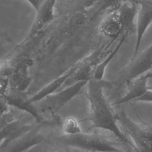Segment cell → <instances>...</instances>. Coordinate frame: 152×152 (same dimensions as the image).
Returning a JSON list of instances; mask_svg holds the SVG:
<instances>
[{
	"mask_svg": "<svg viewBox=\"0 0 152 152\" xmlns=\"http://www.w3.org/2000/svg\"><path fill=\"white\" fill-rule=\"evenodd\" d=\"M62 123L57 116L37 122L29 131L1 149V152H25L51 141L59 135V131H62Z\"/></svg>",
	"mask_w": 152,
	"mask_h": 152,
	"instance_id": "obj_3",
	"label": "cell"
},
{
	"mask_svg": "<svg viewBox=\"0 0 152 152\" xmlns=\"http://www.w3.org/2000/svg\"><path fill=\"white\" fill-rule=\"evenodd\" d=\"M136 102L152 103V90L149 89L144 95L138 99Z\"/></svg>",
	"mask_w": 152,
	"mask_h": 152,
	"instance_id": "obj_13",
	"label": "cell"
},
{
	"mask_svg": "<svg viewBox=\"0 0 152 152\" xmlns=\"http://www.w3.org/2000/svg\"><path fill=\"white\" fill-rule=\"evenodd\" d=\"M101 0H87L84 4V8L85 9L93 7Z\"/></svg>",
	"mask_w": 152,
	"mask_h": 152,
	"instance_id": "obj_15",
	"label": "cell"
},
{
	"mask_svg": "<svg viewBox=\"0 0 152 152\" xmlns=\"http://www.w3.org/2000/svg\"><path fill=\"white\" fill-rule=\"evenodd\" d=\"M57 0H45L36 12L35 17L28 34L17 49L24 46L34 39L45 28L54 20L55 18V5Z\"/></svg>",
	"mask_w": 152,
	"mask_h": 152,
	"instance_id": "obj_7",
	"label": "cell"
},
{
	"mask_svg": "<svg viewBox=\"0 0 152 152\" xmlns=\"http://www.w3.org/2000/svg\"><path fill=\"white\" fill-rule=\"evenodd\" d=\"M33 7L36 12L38 10L45 0H26Z\"/></svg>",
	"mask_w": 152,
	"mask_h": 152,
	"instance_id": "obj_14",
	"label": "cell"
},
{
	"mask_svg": "<svg viewBox=\"0 0 152 152\" xmlns=\"http://www.w3.org/2000/svg\"><path fill=\"white\" fill-rule=\"evenodd\" d=\"M152 78V72L149 71L129 81L126 86L127 88L126 94L113 104L120 105L133 101L136 102L150 89L148 82Z\"/></svg>",
	"mask_w": 152,
	"mask_h": 152,
	"instance_id": "obj_9",
	"label": "cell"
},
{
	"mask_svg": "<svg viewBox=\"0 0 152 152\" xmlns=\"http://www.w3.org/2000/svg\"><path fill=\"white\" fill-rule=\"evenodd\" d=\"M152 68V43L132 58L110 84L117 88L126 86L129 81L148 73Z\"/></svg>",
	"mask_w": 152,
	"mask_h": 152,
	"instance_id": "obj_6",
	"label": "cell"
},
{
	"mask_svg": "<svg viewBox=\"0 0 152 152\" xmlns=\"http://www.w3.org/2000/svg\"><path fill=\"white\" fill-rule=\"evenodd\" d=\"M62 128L64 134H76L82 132L79 123L74 117L67 118L62 121Z\"/></svg>",
	"mask_w": 152,
	"mask_h": 152,
	"instance_id": "obj_11",
	"label": "cell"
},
{
	"mask_svg": "<svg viewBox=\"0 0 152 152\" xmlns=\"http://www.w3.org/2000/svg\"><path fill=\"white\" fill-rule=\"evenodd\" d=\"M116 116L120 129L132 143L135 152H152V120L137 123L124 111L117 113Z\"/></svg>",
	"mask_w": 152,
	"mask_h": 152,
	"instance_id": "obj_5",
	"label": "cell"
},
{
	"mask_svg": "<svg viewBox=\"0 0 152 152\" xmlns=\"http://www.w3.org/2000/svg\"><path fill=\"white\" fill-rule=\"evenodd\" d=\"M62 149H63L62 147L56 145L51 152H64V151Z\"/></svg>",
	"mask_w": 152,
	"mask_h": 152,
	"instance_id": "obj_16",
	"label": "cell"
},
{
	"mask_svg": "<svg viewBox=\"0 0 152 152\" xmlns=\"http://www.w3.org/2000/svg\"><path fill=\"white\" fill-rule=\"evenodd\" d=\"M89 81L77 82L32 104L41 120L43 121L56 116L69 102L81 93Z\"/></svg>",
	"mask_w": 152,
	"mask_h": 152,
	"instance_id": "obj_4",
	"label": "cell"
},
{
	"mask_svg": "<svg viewBox=\"0 0 152 152\" xmlns=\"http://www.w3.org/2000/svg\"><path fill=\"white\" fill-rule=\"evenodd\" d=\"M128 36L126 35L123 36L120 41L119 42L117 45H116V47L112 51L110 52L105 58L101 61V62L97 65L94 71L93 78L98 80H103L106 68L108 66V65L111 62L112 59L115 58V56L119 50L121 45Z\"/></svg>",
	"mask_w": 152,
	"mask_h": 152,
	"instance_id": "obj_10",
	"label": "cell"
},
{
	"mask_svg": "<svg viewBox=\"0 0 152 152\" xmlns=\"http://www.w3.org/2000/svg\"><path fill=\"white\" fill-rule=\"evenodd\" d=\"M109 83L92 78L87 85V96L89 103V120L92 128L108 130L114 133L132 145L122 133L114 112L104 93L105 87Z\"/></svg>",
	"mask_w": 152,
	"mask_h": 152,
	"instance_id": "obj_2",
	"label": "cell"
},
{
	"mask_svg": "<svg viewBox=\"0 0 152 152\" xmlns=\"http://www.w3.org/2000/svg\"><path fill=\"white\" fill-rule=\"evenodd\" d=\"M55 145L84 152H135L134 148L114 133L101 129L91 133L59 135L54 139Z\"/></svg>",
	"mask_w": 152,
	"mask_h": 152,
	"instance_id": "obj_1",
	"label": "cell"
},
{
	"mask_svg": "<svg viewBox=\"0 0 152 152\" xmlns=\"http://www.w3.org/2000/svg\"><path fill=\"white\" fill-rule=\"evenodd\" d=\"M137 21V39L132 58L139 52L145 32L152 23V0H140L138 3Z\"/></svg>",
	"mask_w": 152,
	"mask_h": 152,
	"instance_id": "obj_8",
	"label": "cell"
},
{
	"mask_svg": "<svg viewBox=\"0 0 152 152\" xmlns=\"http://www.w3.org/2000/svg\"><path fill=\"white\" fill-rule=\"evenodd\" d=\"M54 146L53 141L51 140L35 146L25 152H51Z\"/></svg>",
	"mask_w": 152,
	"mask_h": 152,
	"instance_id": "obj_12",
	"label": "cell"
}]
</instances>
